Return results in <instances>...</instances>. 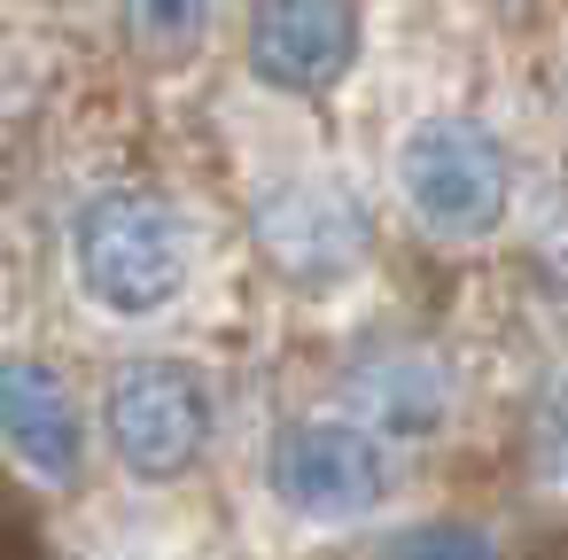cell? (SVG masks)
Wrapping results in <instances>:
<instances>
[{"label": "cell", "mask_w": 568, "mask_h": 560, "mask_svg": "<svg viewBox=\"0 0 568 560\" xmlns=\"http://www.w3.org/2000/svg\"><path fill=\"white\" fill-rule=\"evenodd\" d=\"M71 257H79V288L118 319H149L187 288V226L149 187H102L79 211Z\"/></svg>", "instance_id": "cell-1"}, {"label": "cell", "mask_w": 568, "mask_h": 560, "mask_svg": "<svg viewBox=\"0 0 568 560\" xmlns=\"http://www.w3.org/2000/svg\"><path fill=\"white\" fill-rule=\"evenodd\" d=\"M397 195L436 242H483L506 226L514 164L483 118H420L397 149Z\"/></svg>", "instance_id": "cell-2"}, {"label": "cell", "mask_w": 568, "mask_h": 560, "mask_svg": "<svg viewBox=\"0 0 568 560\" xmlns=\"http://www.w3.org/2000/svg\"><path fill=\"white\" fill-rule=\"evenodd\" d=\"M102 428L125 475L180 482L211 444V381L187 358H133L102 397Z\"/></svg>", "instance_id": "cell-3"}, {"label": "cell", "mask_w": 568, "mask_h": 560, "mask_svg": "<svg viewBox=\"0 0 568 560\" xmlns=\"http://www.w3.org/2000/svg\"><path fill=\"white\" fill-rule=\"evenodd\" d=\"M265 475L296 521H366L389 498V436L366 420H288Z\"/></svg>", "instance_id": "cell-4"}, {"label": "cell", "mask_w": 568, "mask_h": 560, "mask_svg": "<svg viewBox=\"0 0 568 560\" xmlns=\"http://www.w3.org/2000/svg\"><path fill=\"white\" fill-rule=\"evenodd\" d=\"M250 234H257L265 265L304 296L343 288L366 265V203L343 180H281V187H265L257 211H250Z\"/></svg>", "instance_id": "cell-5"}, {"label": "cell", "mask_w": 568, "mask_h": 560, "mask_svg": "<svg viewBox=\"0 0 568 560\" xmlns=\"http://www.w3.org/2000/svg\"><path fill=\"white\" fill-rule=\"evenodd\" d=\"M358 63V0H257L250 9V79L273 94H335Z\"/></svg>", "instance_id": "cell-6"}, {"label": "cell", "mask_w": 568, "mask_h": 560, "mask_svg": "<svg viewBox=\"0 0 568 560\" xmlns=\"http://www.w3.org/2000/svg\"><path fill=\"white\" fill-rule=\"evenodd\" d=\"M0 444H9L32 475L48 482H71L79 459H87V420H79V397L63 389L55 366L40 358H0Z\"/></svg>", "instance_id": "cell-7"}, {"label": "cell", "mask_w": 568, "mask_h": 560, "mask_svg": "<svg viewBox=\"0 0 568 560\" xmlns=\"http://www.w3.org/2000/svg\"><path fill=\"white\" fill-rule=\"evenodd\" d=\"M351 405H358L366 428H382V436H428V428L452 413V374H444L428 350L389 343V350H366V358L351 366Z\"/></svg>", "instance_id": "cell-8"}, {"label": "cell", "mask_w": 568, "mask_h": 560, "mask_svg": "<svg viewBox=\"0 0 568 560\" xmlns=\"http://www.w3.org/2000/svg\"><path fill=\"white\" fill-rule=\"evenodd\" d=\"M118 17H125V40L149 48V55H187L203 48L211 32V0H118Z\"/></svg>", "instance_id": "cell-9"}, {"label": "cell", "mask_w": 568, "mask_h": 560, "mask_svg": "<svg viewBox=\"0 0 568 560\" xmlns=\"http://www.w3.org/2000/svg\"><path fill=\"white\" fill-rule=\"evenodd\" d=\"M537 451H545V475L568 482V389L545 397V413H537Z\"/></svg>", "instance_id": "cell-10"}, {"label": "cell", "mask_w": 568, "mask_h": 560, "mask_svg": "<svg viewBox=\"0 0 568 560\" xmlns=\"http://www.w3.org/2000/svg\"><path fill=\"white\" fill-rule=\"evenodd\" d=\"M389 552H490L483 529H397Z\"/></svg>", "instance_id": "cell-11"}]
</instances>
